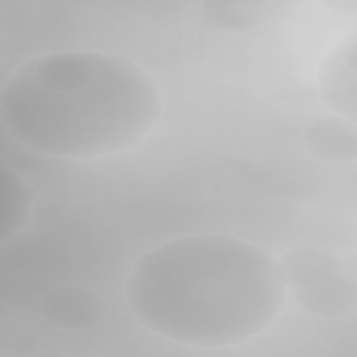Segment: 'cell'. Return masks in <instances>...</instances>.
Listing matches in <instances>:
<instances>
[{"mask_svg":"<svg viewBox=\"0 0 357 357\" xmlns=\"http://www.w3.org/2000/svg\"><path fill=\"white\" fill-rule=\"evenodd\" d=\"M124 294L132 317L151 333L216 349L266 331L289 291L278 258L266 248L231 234L197 233L144 251Z\"/></svg>","mask_w":357,"mask_h":357,"instance_id":"6da1fadb","label":"cell"},{"mask_svg":"<svg viewBox=\"0 0 357 357\" xmlns=\"http://www.w3.org/2000/svg\"><path fill=\"white\" fill-rule=\"evenodd\" d=\"M162 98L134 60L99 50H60L20 64L0 91L10 137L46 156L95 159L138 145L158 124Z\"/></svg>","mask_w":357,"mask_h":357,"instance_id":"7a4b0ae2","label":"cell"},{"mask_svg":"<svg viewBox=\"0 0 357 357\" xmlns=\"http://www.w3.org/2000/svg\"><path fill=\"white\" fill-rule=\"evenodd\" d=\"M357 39L356 32L339 39L322 57L317 82L322 102L333 114L357 117Z\"/></svg>","mask_w":357,"mask_h":357,"instance_id":"3957f363","label":"cell"},{"mask_svg":"<svg viewBox=\"0 0 357 357\" xmlns=\"http://www.w3.org/2000/svg\"><path fill=\"white\" fill-rule=\"evenodd\" d=\"M102 297L82 284H64L52 289L40 303L42 317L53 326L78 331L95 326L105 314Z\"/></svg>","mask_w":357,"mask_h":357,"instance_id":"277c9868","label":"cell"},{"mask_svg":"<svg viewBox=\"0 0 357 357\" xmlns=\"http://www.w3.org/2000/svg\"><path fill=\"white\" fill-rule=\"evenodd\" d=\"M301 141L314 158L325 162L347 163L357 158L356 121L333 113L310 121Z\"/></svg>","mask_w":357,"mask_h":357,"instance_id":"5b68a950","label":"cell"},{"mask_svg":"<svg viewBox=\"0 0 357 357\" xmlns=\"http://www.w3.org/2000/svg\"><path fill=\"white\" fill-rule=\"evenodd\" d=\"M287 291L310 287L326 278L346 272L344 262L321 245H297L278 258Z\"/></svg>","mask_w":357,"mask_h":357,"instance_id":"8992f818","label":"cell"},{"mask_svg":"<svg viewBox=\"0 0 357 357\" xmlns=\"http://www.w3.org/2000/svg\"><path fill=\"white\" fill-rule=\"evenodd\" d=\"M307 314L318 318H342L357 305V284L347 272L326 278L310 287L291 293Z\"/></svg>","mask_w":357,"mask_h":357,"instance_id":"52a82bcc","label":"cell"},{"mask_svg":"<svg viewBox=\"0 0 357 357\" xmlns=\"http://www.w3.org/2000/svg\"><path fill=\"white\" fill-rule=\"evenodd\" d=\"M33 204L29 184L13 169L0 172V241L15 237L25 226Z\"/></svg>","mask_w":357,"mask_h":357,"instance_id":"ba28073f","label":"cell"}]
</instances>
